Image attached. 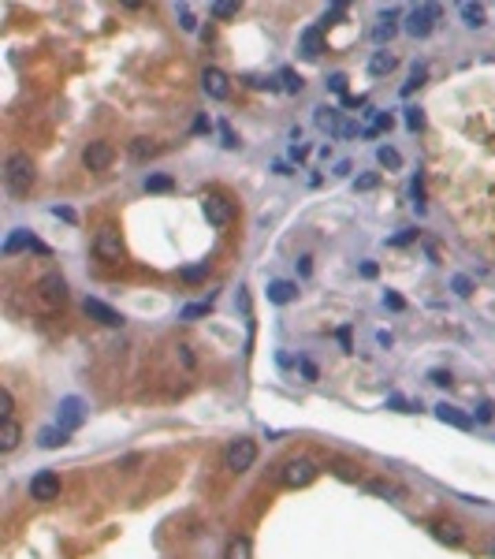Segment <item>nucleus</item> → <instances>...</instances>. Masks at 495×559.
Listing matches in <instances>:
<instances>
[{
  "mask_svg": "<svg viewBox=\"0 0 495 559\" xmlns=\"http://www.w3.org/2000/svg\"><path fill=\"white\" fill-rule=\"evenodd\" d=\"M34 183H38V168H34V161L26 157V153H12L4 164V187L12 198H26L34 190Z\"/></svg>",
  "mask_w": 495,
  "mask_h": 559,
  "instance_id": "obj_1",
  "label": "nucleus"
},
{
  "mask_svg": "<svg viewBox=\"0 0 495 559\" xmlns=\"http://www.w3.org/2000/svg\"><path fill=\"white\" fill-rule=\"evenodd\" d=\"M257 463V444H253L250 436H238L227 444V451H224V466L231 474H242V470H250V466Z\"/></svg>",
  "mask_w": 495,
  "mask_h": 559,
  "instance_id": "obj_2",
  "label": "nucleus"
},
{
  "mask_svg": "<svg viewBox=\"0 0 495 559\" xmlns=\"http://www.w3.org/2000/svg\"><path fill=\"white\" fill-rule=\"evenodd\" d=\"M317 478V463L313 459H287L280 466V485H287V489H306L309 481Z\"/></svg>",
  "mask_w": 495,
  "mask_h": 559,
  "instance_id": "obj_3",
  "label": "nucleus"
},
{
  "mask_svg": "<svg viewBox=\"0 0 495 559\" xmlns=\"http://www.w3.org/2000/svg\"><path fill=\"white\" fill-rule=\"evenodd\" d=\"M436 19H439V4H417L414 12H410V19H406V34L410 38H428Z\"/></svg>",
  "mask_w": 495,
  "mask_h": 559,
  "instance_id": "obj_4",
  "label": "nucleus"
},
{
  "mask_svg": "<svg viewBox=\"0 0 495 559\" xmlns=\"http://www.w3.org/2000/svg\"><path fill=\"white\" fill-rule=\"evenodd\" d=\"M112 161H116V150H112L108 139H94V142H86V150H82V164H86L89 172H105Z\"/></svg>",
  "mask_w": 495,
  "mask_h": 559,
  "instance_id": "obj_5",
  "label": "nucleus"
},
{
  "mask_svg": "<svg viewBox=\"0 0 495 559\" xmlns=\"http://www.w3.org/2000/svg\"><path fill=\"white\" fill-rule=\"evenodd\" d=\"M94 254L101 261L116 265L119 258H123V239H119V232H112V227H101V232L94 235Z\"/></svg>",
  "mask_w": 495,
  "mask_h": 559,
  "instance_id": "obj_6",
  "label": "nucleus"
},
{
  "mask_svg": "<svg viewBox=\"0 0 495 559\" xmlns=\"http://www.w3.org/2000/svg\"><path fill=\"white\" fill-rule=\"evenodd\" d=\"M201 209H205V216H209V224H213V227H227L235 220V205L224 194H205V198H201Z\"/></svg>",
  "mask_w": 495,
  "mask_h": 559,
  "instance_id": "obj_7",
  "label": "nucleus"
},
{
  "mask_svg": "<svg viewBox=\"0 0 495 559\" xmlns=\"http://www.w3.org/2000/svg\"><path fill=\"white\" fill-rule=\"evenodd\" d=\"M30 500H38V503L60 500V474H52V470L34 474V478H30Z\"/></svg>",
  "mask_w": 495,
  "mask_h": 559,
  "instance_id": "obj_8",
  "label": "nucleus"
},
{
  "mask_svg": "<svg viewBox=\"0 0 495 559\" xmlns=\"http://www.w3.org/2000/svg\"><path fill=\"white\" fill-rule=\"evenodd\" d=\"M82 309H86L89 321H97V325H105V328H119V325H123V314L112 309L108 302H101V298H86V302H82Z\"/></svg>",
  "mask_w": 495,
  "mask_h": 559,
  "instance_id": "obj_9",
  "label": "nucleus"
},
{
  "mask_svg": "<svg viewBox=\"0 0 495 559\" xmlns=\"http://www.w3.org/2000/svg\"><path fill=\"white\" fill-rule=\"evenodd\" d=\"M38 291H41V298L45 302H67V280L60 276V272H45V276L38 280Z\"/></svg>",
  "mask_w": 495,
  "mask_h": 559,
  "instance_id": "obj_10",
  "label": "nucleus"
},
{
  "mask_svg": "<svg viewBox=\"0 0 495 559\" xmlns=\"http://www.w3.org/2000/svg\"><path fill=\"white\" fill-rule=\"evenodd\" d=\"M201 90H205L213 101H224L227 94H231V86H227V75L220 68H205L201 71Z\"/></svg>",
  "mask_w": 495,
  "mask_h": 559,
  "instance_id": "obj_11",
  "label": "nucleus"
},
{
  "mask_svg": "<svg viewBox=\"0 0 495 559\" xmlns=\"http://www.w3.org/2000/svg\"><path fill=\"white\" fill-rule=\"evenodd\" d=\"M395 34H399V12H395V8H388V12L377 19V26H372V41L383 45V41L395 38Z\"/></svg>",
  "mask_w": 495,
  "mask_h": 559,
  "instance_id": "obj_12",
  "label": "nucleus"
},
{
  "mask_svg": "<svg viewBox=\"0 0 495 559\" xmlns=\"http://www.w3.org/2000/svg\"><path fill=\"white\" fill-rule=\"evenodd\" d=\"M19 440H23V425H19V421H15V418L0 421V451L12 455L15 447H19Z\"/></svg>",
  "mask_w": 495,
  "mask_h": 559,
  "instance_id": "obj_13",
  "label": "nucleus"
},
{
  "mask_svg": "<svg viewBox=\"0 0 495 559\" xmlns=\"http://www.w3.org/2000/svg\"><path fill=\"white\" fill-rule=\"evenodd\" d=\"M436 418L443 421V425H454V429H473V418L462 414V410L451 407V403H439V407H436Z\"/></svg>",
  "mask_w": 495,
  "mask_h": 559,
  "instance_id": "obj_14",
  "label": "nucleus"
},
{
  "mask_svg": "<svg viewBox=\"0 0 495 559\" xmlns=\"http://www.w3.org/2000/svg\"><path fill=\"white\" fill-rule=\"evenodd\" d=\"M298 298V283L291 280H272L268 283V302H276V306H287V302Z\"/></svg>",
  "mask_w": 495,
  "mask_h": 559,
  "instance_id": "obj_15",
  "label": "nucleus"
},
{
  "mask_svg": "<svg viewBox=\"0 0 495 559\" xmlns=\"http://www.w3.org/2000/svg\"><path fill=\"white\" fill-rule=\"evenodd\" d=\"M82 425V403L78 399H63L60 403V429H78Z\"/></svg>",
  "mask_w": 495,
  "mask_h": 559,
  "instance_id": "obj_16",
  "label": "nucleus"
},
{
  "mask_svg": "<svg viewBox=\"0 0 495 559\" xmlns=\"http://www.w3.org/2000/svg\"><path fill=\"white\" fill-rule=\"evenodd\" d=\"M302 52H306L309 60H317L320 52H324V38H320V26H309V30H302Z\"/></svg>",
  "mask_w": 495,
  "mask_h": 559,
  "instance_id": "obj_17",
  "label": "nucleus"
},
{
  "mask_svg": "<svg viewBox=\"0 0 495 559\" xmlns=\"http://www.w3.org/2000/svg\"><path fill=\"white\" fill-rule=\"evenodd\" d=\"M224 559H253V545H250V537H231L227 540V548H224Z\"/></svg>",
  "mask_w": 495,
  "mask_h": 559,
  "instance_id": "obj_18",
  "label": "nucleus"
},
{
  "mask_svg": "<svg viewBox=\"0 0 495 559\" xmlns=\"http://www.w3.org/2000/svg\"><path fill=\"white\" fill-rule=\"evenodd\" d=\"M458 15H462V23H465V26H473V30H481V26L488 23V19H484V8H481V4H473V0L458 4Z\"/></svg>",
  "mask_w": 495,
  "mask_h": 559,
  "instance_id": "obj_19",
  "label": "nucleus"
},
{
  "mask_svg": "<svg viewBox=\"0 0 495 559\" xmlns=\"http://www.w3.org/2000/svg\"><path fill=\"white\" fill-rule=\"evenodd\" d=\"M19 246H30V250H45V246H41L38 239H34L30 232H23V227H19V232H12V235H8V243H4V254H15V250H19Z\"/></svg>",
  "mask_w": 495,
  "mask_h": 559,
  "instance_id": "obj_20",
  "label": "nucleus"
},
{
  "mask_svg": "<svg viewBox=\"0 0 495 559\" xmlns=\"http://www.w3.org/2000/svg\"><path fill=\"white\" fill-rule=\"evenodd\" d=\"M432 533L443 540V545H462L465 540V533L454 526V522H432Z\"/></svg>",
  "mask_w": 495,
  "mask_h": 559,
  "instance_id": "obj_21",
  "label": "nucleus"
},
{
  "mask_svg": "<svg viewBox=\"0 0 495 559\" xmlns=\"http://www.w3.org/2000/svg\"><path fill=\"white\" fill-rule=\"evenodd\" d=\"M395 57H391V52H372V60H369V75H388V71H395Z\"/></svg>",
  "mask_w": 495,
  "mask_h": 559,
  "instance_id": "obj_22",
  "label": "nucleus"
},
{
  "mask_svg": "<svg viewBox=\"0 0 495 559\" xmlns=\"http://www.w3.org/2000/svg\"><path fill=\"white\" fill-rule=\"evenodd\" d=\"M67 436H71L67 429H41V433H38V444L52 451V447H63V444H67Z\"/></svg>",
  "mask_w": 495,
  "mask_h": 559,
  "instance_id": "obj_23",
  "label": "nucleus"
},
{
  "mask_svg": "<svg viewBox=\"0 0 495 559\" xmlns=\"http://www.w3.org/2000/svg\"><path fill=\"white\" fill-rule=\"evenodd\" d=\"M171 187H176V179L164 176V172H157V176H145V190H149V194H168Z\"/></svg>",
  "mask_w": 495,
  "mask_h": 559,
  "instance_id": "obj_24",
  "label": "nucleus"
},
{
  "mask_svg": "<svg viewBox=\"0 0 495 559\" xmlns=\"http://www.w3.org/2000/svg\"><path fill=\"white\" fill-rule=\"evenodd\" d=\"M377 161L383 164V168H391V172H399V168H402V153H399V150H391V145H380V150H377Z\"/></svg>",
  "mask_w": 495,
  "mask_h": 559,
  "instance_id": "obj_25",
  "label": "nucleus"
},
{
  "mask_svg": "<svg viewBox=\"0 0 495 559\" xmlns=\"http://www.w3.org/2000/svg\"><path fill=\"white\" fill-rule=\"evenodd\" d=\"M391 123H395V120H391V116L388 112H372V123L369 127H365V139H372V134H380V131H391Z\"/></svg>",
  "mask_w": 495,
  "mask_h": 559,
  "instance_id": "obj_26",
  "label": "nucleus"
},
{
  "mask_svg": "<svg viewBox=\"0 0 495 559\" xmlns=\"http://www.w3.org/2000/svg\"><path fill=\"white\" fill-rule=\"evenodd\" d=\"M280 82H283V90H287V94H302V86H306L302 75H298V71H291V68L280 71Z\"/></svg>",
  "mask_w": 495,
  "mask_h": 559,
  "instance_id": "obj_27",
  "label": "nucleus"
},
{
  "mask_svg": "<svg viewBox=\"0 0 495 559\" xmlns=\"http://www.w3.org/2000/svg\"><path fill=\"white\" fill-rule=\"evenodd\" d=\"M317 127H328V131L339 134V127H343V123H339V112H335V108H317Z\"/></svg>",
  "mask_w": 495,
  "mask_h": 559,
  "instance_id": "obj_28",
  "label": "nucleus"
},
{
  "mask_svg": "<svg viewBox=\"0 0 495 559\" xmlns=\"http://www.w3.org/2000/svg\"><path fill=\"white\" fill-rule=\"evenodd\" d=\"M153 153H157V145H153L149 139H134L131 142V157L134 161H145V157H153Z\"/></svg>",
  "mask_w": 495,
  "mask_h": 559,
  "instance_id": "obj_29",
  "label": "nucleus"
},
{
  "mask_svg": "<svg viewBox=\"0 0 495 559\" xmlns=\"http://www.w3.org/2000/svg\"><path fill=\"white\" fill-rule=\"evenodd\" d=\"M179 276L187 280V283H198V280H205V276H209V261H201V265H187V269H182Z\"/></svg>",
  "mask_w": 495,
  "mask_h": 559,
  "instance_id": "obj_30",
  "label": "nucleus"
},
{
  "mask_svg": "<svg viewBox=\"0 0 495 559\" xmlns=\"http://www.w3.org/2000/svg\"><path fill=\"white\" fill-rule=\"evenodd\" d=\"M213 15H216V19H235V15H238V4H235V0H216V4H213Z\"/></svg>",
  "mask_w": 495,
  "mask_h": 559,
  "instance_id": "obj_31",
  "label": "nucleus"
},
{
  "mask_svg": "<svg viewBox=\"0 0 495 559\" xmlns=\"http://www.w3.org/2000/svg\"><path fill=\"white\" fill-rule=\"evenodd\" d=\"M425 75H428V71H425V63H414V71H410V82L402 86V94L410 97V94H414V90L421 86V79H425Z\"/></svg>",
  "mask_w": 495,
  "mask_h": 559,
  "instance_id": "obj_32",
  "label": "nucleus"
},
{
  "mask_svg": "<svg viewBox=\"0 0 495 559\" xmlns=\"http://www.w3.org/2000/svg\"><path fill=\"white\" fill-rule=\"evenodd\" d=\"M12 414H15V399H12V392H8V388H0V421L12 418Z\"/></svg>",
  "mask_w": 495,
  "mask_h": 559,
  "instance_id": "obj_33",
  "label": "nucleus"
},
{
  "mask_svg": "<svg viewBox=\"0 0 495 559\" xmlns=\"http://www.w3.org/2000/svg\"><path fill=\"white\" fill-rule=\"evenodd\" d=\"M209 309H213V298H209V302H198V306H187V309H182V321H194V317H205V314H209Z\"/></svg>",
  "mask_w": 495,
  "mask_h": 559,
  "instance_id": "obj_34",
  "label": "nucleus"
},
{
  "mask_svg": "<svg viewBox=\"0 0 495 559\" xmlns=\"http://www.w3.org/2000/svg\"><path fill=\"white\" fill-rule=\"evenodd\" d=\"M220 139H224L227 150H238V139H235V131H231V123H227V120H220Z\"/></svg>",
  "mask_w": 495,
  "mask_h": 559,
  "instance_id": "obj_35",
  "label": "nucleus"
},
{
  "mask_svg": "<svg viewBox=\"0 0 495 559\" xmlns=\"http://www.w3.org/2000/svg\"><path fill=\"white\" fill-rule=\"evenodd\" d=\"M451 287H454V295H462V298H465V295H473V280H470V276H454V280H451Z\"/></svg>",
  "mask_w": 495,
  "mask_h": 559,
  "instance_id": "obj_36",
  "label": "nucleus"
},
{
  "mask_svg": "<svg viewBox=\"0 0 495 559\" xmlns=\"http://www.w3.org/2000/svg\"><path fill=\"white\" fill-rule=\"evenodd\" d=\"M406 127H410V131H421V127H425V116H421V108H410V112H406Z\"/></svg>",
  "mask_w": 495,
  "mask_h": 559,
  "instance_id": "obj_37",
  "label": "nucleus"
},
{
  "mask_svg": "<svg viewBox=\"0 0 495 559\" xmlns=\"http://www.w3.org/2000/svg\"><path fill=\"white\" fill-rule=\"evenodd\" d=\"M179 23H182V30H198V23H194V12H190L187 4L179 8Z\"/></svg>",
  "mask_w": 495,
  "mask_h": 559,
  "instance_id": "obj_38",
  "label": "nucleus"
},
{
  "mask_svg": "<svg viewBox=\"0 0 495 559\" xmlns=\"http://www.w3.org/2000/svg\"><path fill=\"white\" fill-rule=\"evenodd\" d=\"M328 90H335V94H343V90H346V75H343V71L328 75Z\"/></svg>",
  "mask_w": 495,
  "mask_h": 559,
  "instance_id": "obj_39",
  "label": "nucleus"
},
{
  "mask_svg": "<svg viewBox=\"0 0 495 559\" xmlns=\"http://www.w3.org/2000/svg\"><path fill=\"white\" fill-rule=\"evenodd\" d=\"M383 306H388V309H402L406 302H402V298L395 295V291H383Z\"/></svg>",
  "mask_w": 495,
  "mask_h": 559,
  "instance_id": "obj_40",
  "label": "nucleus"
},
{
  "mask_svg": "<svg viewBox=\"0 0 495 559\" xmlns=\"http://www.w3.org/2000/svg\"><path fill=\"white\" fill-rule=\"evenodd\" d=\"M495 418V407L492 403H481V407H476V421H492Z\"/></svg>",
  "mask_w": 495,
  "mask_h": 559,
  "instance_id": "obj_41",
  "label": "nucleus"
},
{
  "mask_svg": "<svg viewBox=\"0 0 495 559\" xmlns=\"http://www.w3.org/2000/svg\"><path fill=\"white\" fill-rule=\"evenodd\" d=\"M369 489L377 492V496H391V492H395V489H391L388 481H369Z\"/></svg>",
  "mask_w": 495,
  "mask_h": 559,
  "instance_id": "obj_42",
  "label": "nucleus"
},
{
  "mask_svg": "<svg viewBox=\"0 0 495 559\" xmlns=\"http://www.w3.org/2000/svg\"><path fill=\"white\" fill-rule=\"evenodd\" d=\"M339 347H343V351H354V343H350V328H339Z\"/></svg>",
  "mask_w": 495,
  "mask_h": 559,
  "instance_id": "obj_43",
  "label": "nucleus"
},
{
  "mask_svg": "<svg viewBox=\"0 0 495 559\" xmlns=\"http://www.w3.org/2000/svg\"><path fill=\"white\" fill-rule=\"evenodd\" d=\"M377 183H380V176H361V179H357V190H372Z\"/></svg>",
  "mask_w": 495,
  "mask_h": 559,
  "instance_id": "obj_44",
  "label": "nucleus"
},
{
  "mask_svg": "<svg viewBox=\"0 0 495 559\" xmlns=\"http://www.w3.org/2000/svg\"><path fill=\"white\" fill-rule=\"evenodd\" d=\"M428 380H432V384H451V373H443V369H432V373H428Z\"/></svg>",
  "mask_w": 495,
  "mask_h": 559,
  "instance_id": "obj_45",
  "label": "nucleus"
},
{
  "mask_svg": "<svg viewBox=\"0 0 495 559\" xmlns=\"http://www.w3.org/2000/svg\"><path fill=\"white\" fill-rule=\"evenodd\" d=\"M414 239H417V232H402V235H395L391 243H395V246H402V243H414Z\"/></svg>",
  "mask_w": 495,
  "mask_h": 559,
  "instance_id": "obj_46",
  "label": "nucleus"
},
{
  "mask_svg": "<svg viewBox=\"0 0 495 559\" xmlns=\"http://www.w3.org/2000/svg\"><path fill=\"white\" fill-rule=\"evenodd\" d=\"M361 276L372 280V276H377V265H372V261H361Z\"/></svg>",
  "mask_w": 495,
  "mask_h": 559,
  "instance_id": "obj_47",
  "label": "nucleus"
},
{
  "mask_svg": "<svg viewBox=\"0 0 495 559\" xmlns=\"http://www.w3.org/2000/svg\"><path fill=\"white\" fill-rule=\"evenodd\" d=\"M302 373H306L309 380H317V365L313 362H302Z\"/></svg>",
  "mask_w": 495,
  "mask_h": 559,
  "instance_id": "obj_48",
  "label": "nucleus"
},
{
  "mask_svg": "<svg viewBox=\"0 0 495 559\" xmlns=\"http://www.w3.org/2000/svg\"><path fill=\"white\" fill-rule=\"evenodd\" d=\"M298 272H302V276H309V272H313V261L302 258V261H298Z\"/></svg>",
  "mask_w": 495,
  "mask_h": 559,
  "instance_id": "obj_49",
  "label": "nucleus"
},
{
  "mask_svg": "<svg viewBox=\"0 0 495 559\" xmlns=\"http://www.w3.org/2000/svg\"><path fill=\"white\" fill-rule=\"evenodd\" d=\"M52 213H56V216H63V220H75V213H71V209H63V205H56Z\"/></svg>",
  "mask_w": 495,
  "mask_h": 559,
  "instance_id": "obj_50",
  "label": "nucleus"
}]
</instances>
